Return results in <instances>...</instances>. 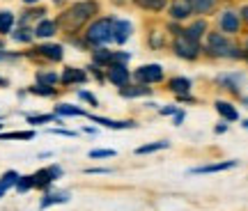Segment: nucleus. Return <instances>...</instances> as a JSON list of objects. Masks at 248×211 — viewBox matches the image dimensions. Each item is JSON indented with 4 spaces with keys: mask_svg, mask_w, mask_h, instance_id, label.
I'll return each instance as SVG.
<instances>
[{
    "mask_svg": "<svg viewBox=\"0 0 248 211\" xmlns=\"http://www.w3.org/2000/svg\"><path fill=\"white\" fill-rule=\"evenodd\" d=\"M97 14H99L97 0H78V2H71L69 7L62 9L58 18H55V23L67 37H76L92 18H97Z\"/></svg>",
    "mask_w": 248,
    "mask_h": 211,
    "instance_id": "f257e3e1",
    "label": "nucleus"
},
{
    "mask_svg": "<svg viewBox=\"0 0 248 211\" xmlns=\"http://www.w3.org/2000/svg\"><path fill=\"white\" fill-rule=\"evenodd\" d=\"M113 18L115 16H99L92 18L85 26L83 39H85L88 48H101L113 42Z\"/></svg>",
    "mask_w": 248,
    "mask_h": 211,
    "instance_id": "f03ea898",
    "label": "nucleus"
},
{
    "mask_svg": "<svg viewBox=\"0 0 248 211\" xmlns=\"http://www.w3.org/2000/svg\"><path fill=\"white\" fill-rule=\"evenodd\" d=\"M204 51L212 58H230V60H241L246 58V53L239 46H234L223 32H207V42H204Z\"/></svg>",
    "mask_w": 248,
    "mask_h": 211,
    "instance_id": "7ed1b4c3",
    "label": "nucleus"
},
{
    "mask_svg": "<svg viewBox=\"0 0 248 211\" xmlns=\"http://www.w3.org/2000/svg\"><path fill=\"white\" fill-rule=\"evenodd\" d=\"M200 51H202L200 42H193V39H188V37H184V35L175 37V42H172V53L186 62L198 60V58H200Z\"/></svg>",
    "mask_w": 248,
    "mask_h": 211,
    "instance_id": "20e7f679",
    "label": "nucleus"
},
{
    "mask_svg": "<svg viewBox=\"0 0 248 211\" xmlns=\"http://www.w3.org/2000/svg\"><path fill=\"white\" fill-rule=\"evenodd\" d=\"M26 58H42L46 62H62L64 58V46L62 44H53V42H44V44L35 46L26 53Z\"/></svg>",
    "mask_w": 248,
    "mask_h": 211,
    "instance_id": "39448f33",
    "label": "nucleus"
},
{
    "mask_svg": "<svg viewBox=\"0 0 248 211\" xmlns=\"http://www.w3.org/2000/svg\"><path fill=\"white\" fill-rule=\"evenodd\" d=\"M131 76H133L136 83H142V85H154V83H161L166 74H163V67H161V64L150 62V64H140Z\"/></svg>",
    "mask_w": 248,
    "mask_h": 211,
    "instance_id": "423d86ee",
    "label": "nucleus"
},
{
    "mask_svg": "<svg viewBox=\"0 0 248 211\" xmlns=\"http://www.w3.org/2000/svg\"><path fill=\"white\" fill-rule=\"evenodd\" d=\"M64 175V170L60 166H48V167H42V170H37L32 172V181H35V188L39 191H48L51 184H53L55 179H60Z\"/></svg>",
    "mask_w": 248,
    "mask_h": 211,
    "instance_id": "0eeeda50",
    "label": "nucleus"
},
{
    "mask_svg": "<svg viewBox=\"0 0 248 211\" xmlns=\"http://www.w3.org/2000/svg\"><path fill=\"white\" fill-rule=\"evenodd\" d=\"M131 69L126 67V64H113V67H108L106 69V80L108 83H113L115 88H124V85H129L131 83Z\"/></svg>",
    "mask_w": 248,
    "mask_h": 211,
    "instance_id": "6e6552de",
    "label": "nucleus"
},
{
    "mask_svg": "<svg viewBox=\"0 0 248 211\" xmlns=\"http://www.w3.org/2000/svg\"><path fill=\"white\" fill-rule=\"evenodd\" d=\"M90 80V74L85 69H80V67H64L60 74V83L62 85H85Z\"/></svg>",
    "mask_w": 248,
    "mask_h": 211,
    "instance_id": "1a4fd4ad",
    "label": "nucleus"
},
{
    "mask_svg": "<svg viewBox=\"0 0 248 211\" xmlns=\"http://www.w3.org/2000/svg\"><path fill=\"white\" fill-rule=\"evenodd\" d=\"M218 26H221L223 35H237V32H239V26H241V18L237 12L225 9L221 16H218Z\"/></svg>",
    "mask_w": 248,
    "mask_h": 211,
    "instance_id": "9d476101",
    "label": "nucleus"
},
{
    "mask_svg": "<svg viewBox=\"0 0 248 211\" xmlns=\"http://www.w3.org/2000/svg\"><path fill=\"white\" fill-rule=\"evenodd\" d=\"M131 32H133L131 21H126V18H113V42L115 44L124 46L131 39Z\"/></svg>",
    "mask_w": 248,
    "mask_h": 211,
    "instance_id": "9b49d317",
    "label": "nucleus"
},
{
    "mask_svg": "<svg viewBox=\"0 0 248 211\" xmlns=\"http://www.w3.org/2000/svg\"><path fill=\"white\" fill-rule=\"evenodd\" d=\"M88 120L101 124V126H106V129H113V131H122V129H136V126H138V124L133 122V120H110V117H99V115H90V113H88Z\"/></svg>",
    "mask_w": 248,
    "mask_h": 211,
    "instance_id": "f8f14e48",
    "label": "nucleus"
},
{
    "mask_svg": "<svg viewBox=\"0 0 248 211\" xmlns=\"http://www.w3.org/2000/svg\"><path fill=\"white\" fill-rule=\"evenodd\" d=\"M117 94L122 99H142V97H150L152 88L150 85H142V83H129L124 88H117Z\"/></svg>",
    "mask_w": 248,
    "mask_h": 211,
    "instance_id": "ddd939ff",
    "label": "nucleus"
},
{
    "mask_svg": "<svg viewBox=\"0 0 248 211\" xmlns=\"http://www.w3.org/2000/svg\"><path fill=\"white\" fill-rule=\"evenodd\" d=\"M32 32H35L37 39H51L60 32V28L55 23V18H42V21H37L35 28H32Z\"/></svg>",
    "mask_w": 248,
    "mask_h": 211,
    "instance_id": "4468645a",
    "label": "nucleus"
},
{
    "mask_svg": "<svg viewBox=\"0 0 248 211\" xmlns=\"http://www.w3.org/2000/svg\"><path fill=\"white\" fill-rule=\"evenodd\" d=\"M168 14L172 21H186V18L191 16V14H195L193 7L186 2V0H172V2H168Z\"/></svg>",
    "mask_w": 248,
    "mask_h": 211,
    "instance_id": "2eb2a0df",
    "label": "nucleus"
},
{
    "mask_svg": "<svg viewBox=\"0 0 248 211\" xmlns=\"http://www.w3.org/2000/svg\"><path fill=\"white\" fill-rule=\"evenodd\" d=\"M239 161H221V163H209V166H198L191 167L188 175H212V172H225V170H232L237 167Z\"/></svg>",
    "mask_w": 248,
    "mask_h": 211,
    "instance_id": "dca6fc26",
    "label": "nucleus"
},
{
    "mask_svg": "<svg viewBox=\"0 0 248 211\" xmlns=\"http://www.w3.org/2000/svg\"><path fill=\"white\" fill-rule=\"evenodd\" d=\"M71 200L69 191H46L44 197L39 200V209H48V207H55V204H64Z\"/></svg>",
    "mask_w": 248,
    "mask_h": 211,
    "instance_id": "f3484780",
    "label": "nucleus"
},
{
    "mask_svg": "<svg viewBox=\"0 0 248 211\" xmlns=\"http://www.w3.org/2000/svg\"><path fill=\"white\" fill-rule=\"evenodd\" d=\"M46 14H48V9L46 7H42V5H32V7H28L26 12H21V16H18V26L30 28L32 21H42V18H46Z\"/></svg>",
    "mask_w": 248,
    "mask_h": 211,
    "instance_id": "a211bd4d",
    "label": "nucleus"
},
{
    "mask_svg": "<svg viewBox=\"0 0 248 211\" xmlns=\"http://www.w3.org/2000/svg\"><path fill=\"white\" fill-rule=\"evenodd\" d=\"M191 88H193V83H191V78H186V76H175V78L168 80V90L175 97H186L191 92Z\"/></svg>",
    "mask_w": 248,
    "mask_h": 211,
    "instance_id": "6ab92c4d",
    "label": "nucleus"
},
{
    "mask_svg": "<svg viewBox=\"0 0 248 211\" xmlns=\"http://www.w3.org/2000/svg\"><path fill=\"white\" fill-rule=\"evenodd\" d=\"M204 35H207V21L204 18H198L188 28H184V37L193 39V42H202Z\"/></svg>",
    "mask_w": 248,
    "mask_h": 211,
    "instance_id": "aec40b11",
    "label": "nucleus"
},
{
    "mask_svg": "<svg viewBox=\"0 0 248 211\" xmlns=\"http://www.w3.org/2000/svg\"><path fill=\"white\" fill-rule=\"evenodd\" d=\"M53 113L58 115V117H88V110H83V108H78V106L74 104H58L53 108Z\"/></svg>",
    "mask_w": 248,
    "mask_h": 211,
    "instance_id": "412c9836",
    "label": "nucleus"
},
{
    "mask_svg": "<svg viewBox=\"0 0 248 211\" xmlns=\"http://www.w3.org/2000/svg\"><path fill=\"white\" fill-rule=\"evenodd\" d=\"M14 26H16V14L9 9H0V37L12 35Z\"/></svg>",
    "mask_w": 248,
    "mask_h": 211,
    "instance_id": "4be33fe9",
    "label": "nucleus"
},
{
    "mask_svg": "<svg viewBox=\"0 0 248 211\" xmlns=\"http://www.w3.org/2000/svg\"><path fill=\"white\" fill-rule=\"evenodd\" d=\"M214 108H216V113L221 115L225 122H237V120H239L237 108H234L232 104H228V101H216V104H214Z\"/></svg>",
    "mask_w": 248,
    "mask_h": 211,
    "instance_id": "5701e85b",
    "label": "nucleus"
},
{
    "mask_svg": "<svg viewBox=\"0 0 248 211\" xmlns=\"http://www.w3.org/2000/svg\"><path fill=\"white\" fill-rule=\"evenodd\" d=\"M239 80H241V76H237V74H223V76L216 78V83H218L223 90L232 92V94H239Z\"/></svg>",
    "mask_w": 248,
    "mask_h": 211,
    "instance_id": "b1692460",
    "label": "nucleus"
},
{
    "mask_svg": "<svg viewBox=\"0 0 248 211\" xmlns=\"http://www.w3.org/2000/svg\"><path fill=\"white\" fill-rule=\"evenodd\" d=\"M35 83L55 88V85L60 83V74H55V71H51V69H37L35 71Z\"/></svg>",
    "mask_w": 248,
    "mask_h": 211,
    "instance_id": "393cba45",
    "label": "nucleus"
},
{
    "mask_svg": "<svg viewBox=\"0 0 248 211\" xmlns=\"http://www.w3.org/2000/svg\"><path fill=\"white\" fill-rule=\"evenodd\" d=\"M12 39L16 42V44H32V39H35V32H32V28L28 26H18L16 30H12Z\"/></svg>",
    "mask_w": 248,
    "mask_h": 211,
    "instance_id": "a878e982",
    "label": "nucleus"
},
{
    "mask_svg": "<svg viewBox=\"0 0 248 211\" xmlns=\"http://www.w3.org/2000/svg\"><path fill=\"white\" fill-rule=\"evenodd\" d=\"M133 5L136 7L145 9V12H154V14H159L163 9L168 7V0H133Z\"/></svg>",
    "mask_w": 248,
    "mask_h": 211,
    "instance_id": "bb28decb",
    "label": "nucleus"
},
{
    "mask_svg": "<svg viewBox=\"0 0 248 211\" xmlns=\"http://www.w3.org/2000/svg\"><path fill=\"white\" fill-rule=\"evenodd\" d=\"M28 124L32 126H42V124H64L62 117H58L55 113H48V115H28Z\"/></svg>",
    "mask_w": 248,
    "mask_h": 211,
    "instance_id": "cd10ccee",
    "label": "nucleus"
},
{
    "mask_svg": "<svg viewBox=\"0 0 248 211\" xmlns=\"http://www.w3.org/2000/svg\"><path fill=\"white\" fill-rule=\"evenodd\" d=\"M26 92H28V94H35V97H42V99H53V97H58V88H51V85H39V83L30 85Z\"/></svg>",
    "mask_w": 248,
    "mask_h": 211,
    "instance_id": "c85d7f7f",
    "label": "nucleus"
},
{
    "mask_svg": "<svg viewBox=\"0 0 248 211\" xmlns=\"http://www.w3.org/2000/svg\"><path fill=\"white\" fill-rule=\"evenodd\" d=\"M168 147H170L168 140H156V142H150V145H140V147H136V154H138V156H145V154H154V151L168 150Z\"/></svg>",
    "mask_w": 248,
    "mask_h": 211,
    "instance_id": "c756f323",
    "label": "nucleus"
},
{
    "mask_svg": "<svg viewBox=\"0 0 248 211\" xmlns=\"http://www.w3.org/2000/svg\"><path fill=\"white\" fill-rule=\"evenodd\" d=\"M191 7H193L195 14H209L216 5V0H186Z\"/></svg>",
    "mask_w": 248,
    "mask_h": 211,
    "instance_id": "7c9ffc66",
    "label": "nucleus"
},
{
    "mask_svg": "<svg viewBox=\"0 0 248 211\" xmlns=\"http://www.w3.org/2000/svg\"><path fill=\"white\" fill-rule=\"evenodd\" d=\"M35 131H9V133H0V140H32Z\"/></svg>",
    "mask_w": 248,
    "mask_h": 211,
    "instance_id": "2f4dec72",
    "label": "nucleus"
},
{
    "mask_svg": "<svg viewBox=\"0 0 248 211\" xmlns=\"http://www.w3.org/2000/svg\"><path fill=\"white\" fill-rule=\"evenodd\" d=\"M16 193H28V191H32L35 188V181H32V175H21L16 181Z\"/></svg>",
    "mask_w": 248,
    "mask_h": 211,
    "instance_id": "473e14b6",
    "label": "nucleus"
},
{
    "mask_svg": "<svg viewBox=\"0 0 248 211\" xmlns=\"http://www.w3.org/2000/svg\"><path fill=\"white\" fill-rule=\"evenodd\" d=\"M18 172L16 170H7V172H5V175L0 177V184L5 186V188H12V186H16V181H18Z\"/></svg>",
    "mask_w": 248,
    "mask_h": 211,
    "instance_id": "72a5a7b5",
    "label": "nucleus"
},
{
    "mask_svg": "<svg viewBox=\"0 0 248 211\" xmlns=\"http://www.w3.org/2000/svg\"><path fill=\"white\" fill-rule=\"evenodd\" d=\"M90 74V76H94V80L97 83H106V74H104V69L101 67H97V64H88V69H85Z\"/></svg>",
    "mask_w": 248,
    "mask_h": 211,
    "instance_id": "f704fd0d",
    "label": "nucleus"
},
{
    "mask_svg": "<svg viewBox=\"0 0 248 211\" xmlns=\"http://www.w3.org/2000/svg\"><path fill=\"white\" fill-rule=\"evenodd\" d=\"M78 99H80V101H88V104H90V106H94V108L99 106L97 97H94L92 92H88V90H78Z\"/></svg>",
    "mask_w": 248,
    "mask_h": 211,
    "instance_id": "c9c22d12",
    "label": "nucleus"
},
{
    "mask_svg": "<svg viewBox=\"0 0 248 211\" xmlns=\"http://www.w3.org/2000/svg\"><path fill=\"white\" fill-rule=\"evenodd\" d=\"M115 156V150H92L90 151V158H113Z\"/></svg>",
    "mask_w": 248,
    "mask_h": 211,
    "instance_id": "e433bc0d",
    "label": "nucleus"
},
{
    "mask_svg": "<svg viewBox=\"0 0 248 211\" xmlns=\"http://www.w3.org/2000/svg\"><path fill=\"white\" fill-rule=\"evenodd\" d=\"M18 58H23L21 53H9V51H0V62H12V60H18Z\"/></svg>",
    "mask_w": 248,
    "mask_h": 211,
    "instance_id": "4c0bfd02",
    "label": "nucleus"
},
{
    "mask_svg": "<svg viewBox=\"0 0 248 211\" xmlns=\"http://www.w3.org/2000/svg\"><path fill=\"white\" fill-rule=\"evenodd\" d=\"M48 133H55V136H67V138H76V131H69V129H48Z\"/></svg>",
    "mask_w": 248,
    "mask_h": 211,
    "instance_id": "58836bf2",
    "label": "nucleus"
},
{
    "mask_svg": "<svg viewBox=\"0 0 248 211\" xmlns=\"http://www.w3.org/2000/svg\"><path fill=\"white\" fill-rule=\"evenodd\" d=\"M85 172H88V175H110L113 170H108V167H88Z\"/></svg>",
    "mask_w": 248,
    "mask_h": 211,
    "instance_id": "ea45409f",
    "label": "nucleus"
},
{
    "mask_svg": "<svg viewBox=\"0 0 248 211\" xmlns=\"http://www.w3.org/2000/svg\"><path fill=\"white\" fill-rule=\"evenodd\" d=\"M168 30H170V32H172V35H175V37L184 35V28L179 26V23H175V21H172V23H168Z\"/></svg>",
    "mask_w": 248,
    "mask_h": 211,
    "instance_id": "a19ab883",
    "label": "nucleus"
},
{
    "mask_svg": "<svg viewBox=\"0 0 248 211\" xmlns=\"http://www.w3.org/2000/svg\"><path fill=\"white\" fill-rule=\"evenodd\" d=\"M184 117H186V113H184V110H182V108H179L177 113L172 115V122H175V126H179V124L184 122Z\"/></svg>",
    "mask_w": 248,
    "mask_h": 211,
    "instance_id": "79ce46f5",
    "label": "nucleus"
},
{
    "mask_svg": "<svg viewBox=\"0 0 248 211\" xmlns=\"http://www.w3.org/2000/svg\"><path fill=\"white\" fill-rule=\"evenodd\" d=\"M177 110H179L177 106H166V108H161L159 113H161V115H170V117H172V115L177 113Z\"/></svg>",
    "mask_w": 248,
    "mask_h": 211,
    "instance_id": "37998d69",
    "label": "nucleus"
},
{
    "mask_svg": "<svg viewBox=\"0 0 248 211\" xmlns=\"http://www.w3.org/2000/svg\"><path fill=\"white\" fill-rule=\"evenodd\" d=\"M214 131H216V133H225V131H228V124H225V122H221V124H218V126H216V129H214Z\"/></svg>",
    "mask_w": 248,
    "mask_h": 211,
    "instance_id": "c03bdc74",
    "label": "nucleus"
},
{
    "mask_svg": "<svg viewBox=\"0 0 248 211\" xmlns=\"http://www.w3.org/2000/svg\"><path fill=\"white\" fill-rule=\"evenodd\" d=\"M21 2H23V5H26V7H32V5H39V2H42V0H21Z\"/></svg>",
    "mask_w": 248,
    "mask_h": 211,
    "instance_id": "a18cd8bd",
    "label": "nucleus"
},
{
    "mask_svg": "<svg viewBox=\"0 0 248 211\" xmlns=\"http://www.w3.org/2000/svg\"><path fill=\"white\" fill-rule=\"evenodd\" d=\"M239 18H241V21H246V23H248V5H246V7H244V9H241Z\"/></svg>",
    "mask_w": 248,
    "mask_h": 211,
    "instance_id": "49530a36",
    "label": "nucleus"
},
{
    "mask_svg": "<svg viewBox=\"0 0 248 211\" xmlns=\"http://www.w3.org/2000/svg\"><path fill=\"white\" fill-rule=\"evenodd\" d=\"M7 191H9V188H5V186L0 184V197H5V193H7Z\"/></svg>",
    "mask_w": 248,
    "mask_h": 211,
    "instance_id": "de8ad7c7",
    "label": "nucleus"
},
{
    "mask_svg": "<svg viewBox=\"0 0 248 211\" xmlns=\"http://www.w3.org/2000/svg\"><path fill=\"white\" fill-rule=\"evenodd\" d=\"M0 88H7V80L2 78V76H0Z\"/></svg>",
    "mask_w": 248,
    "mask_h": 211,
    "instance_id": "09e8293b",
    "label": "nucleus"
},
{
    "mask_svg": "<svg viewBox=\"0 0 248 211\" xmlns=\"http://www.w3.org/2000/svg\"><path fill=\"white\" fill-rule=\"evenodd\" d=\"M64 2H67V0H53V5H58V7H60V5H64Z\"/></svg>",
    "mask_w": 248,
    "mask_h": 211,
    "instance_id": "8fccbe9b",
    "label": "nucleus"
},
{
    "mask_svg": "<svg viewBox=\"0 0 248 211\" xmlns=\"http://www.w3.org/2000/svg\"><path fill=\"white\" fill-rule=\"evenodd\" d=\"M244 129H248V120H246V122H244Z\"/></svg>",
    "mask_w": 248,
    "mask_h": 211,
    "instance_id": "3c124183",
    "label": "nucleus"
},
{
    "mask_svg": "<svg viewBox=\"0 0 248 211\" xmlns=\"http://www.w3.org/2000/svg\"><path fill=\"white\" fill-rule=\"evenodd\" d=\"M244 104H246V108H248V99H244Z\"/></svg>",
    "mask_w": 248,
    "mask_h": 211,
    "instance_id": "603ef678",
    "label": "nucleus"
},
{
    "mask_svg": "<svg viewBox=\"0 0 248 211\" xmlns=\"http://www.w3.org/2000/svg\"><path fill=\"white\" fill-rule=\"evenodd\" d=\"M0 131H2V124H0Z\"/></svg>",
    "mask_w": 248,
    "mask_h": 211,
    "instance_id": "864d4df0",
    "label": "nucleus"
},
{
    "mask_svg": "<svg viewBox=\"0 0 248 211\" xmlns=\"http://www.w3.org/2000/svg\"><path fill=\"white\" fill-rule=\"evenodd\" d=\"M246 58H248V53H246Z\"/></svg>",
    "mask_w": 248,
    "mask_h": 211,
    "instance_id": "5fc2aeb1",
    "label": "nucleus"
}]
</instances>
